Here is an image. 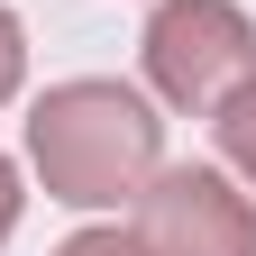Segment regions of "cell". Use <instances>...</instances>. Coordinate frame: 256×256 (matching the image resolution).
I'll list each match as a JSON object with an SVG mask.
<instances>
[{"label": "cell", "mask_w": 256, "mask_h": 256, "mask_svg": "<svg viewBox=\"0 0 256 256\" xmlns=\"http://www.w3.org/2000/svg\"><path fill=\"white\" fill-rule=\"evenodd\" d=\"M55 256H138V238H119V229H82V238H64Z\"/></svg>", "instance_id": "cell-6"}, {"label": "cell", "mask_w": 256, "mask_h": 256, "mask_svg": "<svg viewBox=\"0 0 256 256\" xmlns=\"http://www.w3.org/2000/svg\"><path fill=\"white\" fill-rule=\"evenodd\" d=\"M138 46H146V82L174 110H220L256 74V28L238 0H165Z\"/></svg>", "instance_id": "cell-2"}, {"label": "cell", "mask_w": 256, "mask_h": 256, "mask_svg": "<svg viewBox=\"0 0 256 256\" xmlns=\"http://www.w3.org/2000/svg\"><path fill=\"white\" fill-rule=\"evenodd\" d=\"M18 74H28V28H18L10 10H0V101L18 92Z\"/></svg>", "instance_id": "cell-5"}, {"label": "cell", "mask_w": 256, "mask_h": 256, "mask_svg": "<svg viewBox=\"0 0 256 256\" xmlns=\"http://www.w3.org/2000/svg\"><path fill=\"white\" fill-rule=\"evenodd\" d=\"M18 202H28V192H18V165H10V156H0V238L18 229Z\"/></svg>", "instance_id": "cell-7"}, {"label": "cell", "mask_w": 256, "mask_h": 256, "mask_svg": "<svg viewBox=\"0 0 256 256\" xmlns=\"http://www.w3.org/2000/svg\"><path fill=\"white\" fill-rule=\"evenodd\" d=\"M210 128H220V156H229V165L256 183V74H247V82L229 92V101L210 110Z\"/></svg>", "instance_id": "cell-4"}, {"label": "cell", "mask_w": 256, "mask_h": 256, "mask_svg": "<svg viewBox=\"0 0 256 256\" xmlns=\"http://www.w3.org/2000/svg\"><path fill=\"white\" fill-rule=\"evenodd\" d=\"M138 256H256V210L210 165H156L138 183Z\"/></svg>", "instance_id": "cell-3"}, {"label": "cell", "mask_w": 256, "mask_h": 256, "mask_svg": "<svg viewBox=\"0 0 256 256\" xmlns=\"http://www.w3.org/2000/svg\"><path fill=\"white\" fill-rule=\"evenodd\" d=\"M28 156H37V174H46V202L110 210V202H138V183L165 165V119L146 110V92L82 74V82H55L37 101Z\"/></svg>", "instance_id": "cell-1"}]
</instances>
